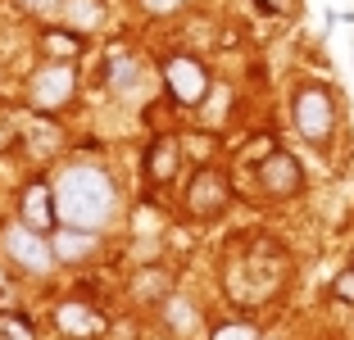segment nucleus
Returning a JSON list of instances; mask_svg holds the SVG:
<instances>
[{"instance_id":"nucleus-16","label":"nucleus","mask_w":354,"mask_h":340,"mask_svg":"<svg viewBox=\"0 0 354 340\" xmlns=\"http://www.w3.org/2000/svg\"><path fill=\"white\" fill-rule=\"evenodd\" d=\"M214 340H259V331H254L250 322H227V327L214 331Z\"/></svg>"},{"instance_id":"nucleus-2","label":"nucleus","mask_w":354,"mask_h":340,"mask_svg":"<svg viewBox=\"0 0 354 340\" xmlns=\"http://www.w3.org/2000/svg\"><path fill=\"white\" fill-rule=\"evenodd\" d=\"M77 95V73L73 64H46L28 77V104L41 113H55Z\"/></svg>"},{"instance_id":"nucleus-1","label":"nucleus","mask_w":354,"mask_h":340,"mask_svg":"<svg viewBox=\"0 0 354 340\" xmlns=\"http://www.w3.org/2000/svg\"><path fill=\"white\" fill-rule=\"evenodd\" d=\"M55 196V218L59 227H77V232H95L114 218L118 209V191L109 182L104 168H91V164H73L64 168L50 186Z\"/></svg>"},{"instance_id":"nucleus-15","label":"nucleus","mask_w":354,"mask_h":340,"mask_svg":"<svg viewBox=\"0 0 354 340\" xmlns=\"http://www.w3.org/2000/svg\"><path fill=\"white\" fill-rule=\"evenodd\" d=\"M0 340H37V331H32L28 318H19V313H5V318H0Z\"/></svg>"},{"instance_id":"nucleus-20","label":"nucleus","mask_w":354,"mask_h":340,"mask_svg":"<svg viewBox=\"0 0 354 340\" xmlns=\"http://www.w3.org/2000/svg\"><path fill=\"white\" fill-rule=\"evenodd\" d=\"M141 5H146L150 14H168V10H177L182 0H141Z\"/></svg>"},{"instance_id":"nucleus-13","label":"nucleus","mask_w":354,"mask_h":340,"mask_svg":"<svg viewBox=\"0 0 354 340\" xmlns=\"http://www.w3.org/2000/svg\"><path fill=\"white\" fill-rule=\"evenodd\" d=\"M50 249H55V258H82L95 249V236L77 232V227H59V236H50Z\"/></svg>"},{"instance_id":"nucleus-9","label":"nucleus","mask_w":354,"mask_h":340,"mask_svg":"<svg viewBox=\"0 0 354 340\" xmlns=\"http://www.w3.org/2000/svg\"><path fill=\"white\" fill-rule=\"evenodd\" d=\"M177 168H182V145L173 136H155L150 150H146V177L155 186H168L177 177Z\"/></svg>"},{"instance_id":"nucleus-19","label":"nucleus","mask_w":354,"mask_h":340,"mask_svg":"<svg viewBox=\"0 0 354 340\" xmlns=\"http://www.w3.org/2000/svg\"><path fill=\"white\" fill-rule=\"evenodd\" d=\"M336 299H354V268H345L336 277Z\"/></svg>"},{"instance_id":"nucleus-5","label":"nucleus","mask_w":354,"mask_h":340,"mask_svg":"<svg viewBox=\"0 0 354 340\" xmlns=\"http://www.w3.org/2000/svg\"><path fill=\"white\" fill-rule=\"evenodd\" d=\"M227 200H232V186H227V177H223L218 168H200V173L191 177L187 209L196 218H218L223 209H227Z\"/></svg>"},{"instance_id":"nucleus-17","label":"nucleus","mask_w":354,"mask_h":340,"mask_svg":"<svg viewBox=\"0 0 354 340\" xmlns=\"http://www.w3.org/2000/svg\"><path fill=\"white\" fill-rule=\"evenodd\" d=\"M168 327H177V331L191 327V309L182 304V299H168Z\"/></svg>"},{"instance_id":"nucleus-11","label":"nucleus","mask_w":354,"mask_h":340,"mask_svg":"<svg viewBox=\"0 0 354 340\" xmlns=\"http://www.w3.org/2000/svg\"><path fill=\"white\" fill-rule=\"evenodd\" d=\"M104 77H109V86H114L123 100H141V95H146V68L136 59H127V55H114Z\"/></svg>"},{"instance_id":"nucleus-4","label":"nucleus","mask_w":354,"mask_h":340,"mask_svg":"<svg viewBox=\"0 0 354 340\" xmlns=\"http://www.w3.org/2000/svg\"><path fill=\"white\" fill-rule=\"evenodd\" d=\"M5 249H10V258L28 272H50L55 268L50 236H41V232H32V227H23V223H14L10 232H5Z\"/></svg>"},{"instance_id":"nucleus-12","label":"nucleus","mask_w":354,"mask_h":340,"mask_svg":"<svg viewBox=\"0 0 354 340\" xmlns=\"http://www.w3.org/2000/svg\"><path fill=\"white\" fill-rule=\"evenodd\" d=\"M55 327H59L64 336H73V340H86V336H100L104 331V318H95L86 304H59V309H55Z\"/></svg>"},{"instance_id":"nucleus-21","label":"nucleus","mask_w":354,"mask_h":340,"mask_svg":"<svg viewBox=\"0 0 354 340\" xmlns=\"http://www.w3.org/2000/svg\"><path fill=\"white\" fill-rule=\"evenodd\" d=\"M286 5H291V0H259L263 14H286Z\"/></svg>"},{"instance_id":"nucleus-18","label":"nucleus","mask_w":354,"mask_h":340,"mask_svg":"<svg viewBox=\"0 0 354 340\" xmlns=\"http://www.w3.org/2000/svg\"><path fill=\"white\" fill-rule=\"evenodd\" d=\"M59 5H64V0H19V10H28V14H41V19L59 14Z\"/></svg>"},{"instance_id":"nucleus-7","label":"nucleus","mask_w":354,"mask_h":340,"mask_svg":"<svg viewBox=\"0 0 354 340\" xmlns=\"http://www.w3.org/2000/svg\"><path fill=\"white\" fill-rule=\"evenodd\" d=\"M259 186L268 191V196H277V200L300 196V186H304L300 159L286 155V150H272V155H263V164H259Z\"/></svg>"},{"instance_id":"nucleus-10","label":"nucleus","mask_w":354,"mask_h":340,"mask_svg":"<svg viewBox=\"0 0 354 340\" xmlns=\"http://www.w3.org/2000/svg\"><path fill=\"white\" fill-rule=\"evenodd\" d=\"M59 28L64 32H73V37H86V32H95L104 23V5L100 0H64L59 5Z\"/></svg>"},{"instance_id":"nucleus-8","label":"nucleus","mask_w":354,"mask_h":340,"mask_svg":"<svg viewBox=\"0 0 354 340\" xmlns=\"http://www.w3.org/2000/svg\"><path fill=\"white\" fill-rule=\"evenodd\" d=\"M19 223L23 227H32V232H50L59 218H55V196H50V186L46 182H32L28 191H23V200H19Z\"/></svg>"},{"instance_id":"nucleus-3","label":"nucleus","mask_w":354,"mask_h":340,"mask_svg":"<svg viewBox=\"0 0 354 340\" xmlns=\"http://www.w3.org/2000/svg\"><path fill=\"white\" fill-rule=\"evenodd\" d=\"M295 127H300V136L313 141V145H323L327 136H332L336 104H332V95H327L323 86H304V91H295Z\"/></svg>"},{"instance_id":"nucleus-6","label":"nucleus","mask_w":354,"mask_h":340,"mask_svg":"<svg viewBox=\"0 0 354 340\" xmlns=\"http://www.w3.org/2000/svg\"><path fill=\"white\" fill-rule=\"evenodd\" d=\"M164 86H168V100L200 104V100H205V91H209V77H205V68H200L196 59L173 55V59L164 64Z\"/></svg>"},{"instance_id":"nucleus-14","label":"nucleus","mask_w":354,"mask_h":340,"mask_svg":"<svg viewBox=\"0 0 354 340\" xmlns=\"http://www.w3.org/2000/svg\"><path fill=\"white\" fill-rule=\"evenodd\" d=\"M46 50L55 55V64H64V59H73L77 50H82V37H73V32H46Z\"/></svg>"}]
</instances>
